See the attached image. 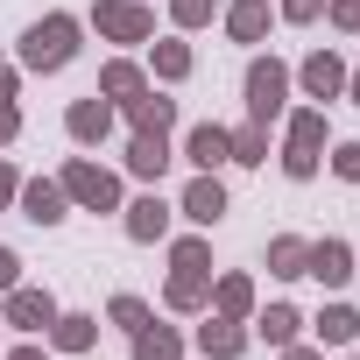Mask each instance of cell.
Masks as SVG:
<instances>
[{
	"label": "cell",
	"mask_w": 360,
	"mask_h": 360,
	"mask_svg": "<svg viewBox=\"0 0 360 360\" xmlns=\"http://www.w3.org/2000/svg\"><path fill=\"white\" fill-rule=\"evenodd\" d=\"M71 57H78V22L71 15H50V22H36L22 36V64L29 71H64Z\"/></svg>",
	"instance_id": "6da1fadb"
},
{
	"label": "cell",
	"mask_w": 360,
	"mask_h": 360,
	"mask_svg": "<svg viewBox=\"0 0 360 360\" xmlns=\"http://www.w3.org/2000/svg\"><path fill=\"white\" fill-rule=\"evenodd\" d=\"M57 184H64V198L85 205V212H120V184H113V169H99V162H85V155L64 162Z\"/></svg>",
	"instance_id": "7a4b0ae2"
},
{
	"label": "cell",
	"mask_w": 360,
	"mask_h": 360,
	"mask_svg": "<svg viewBox=\"0 0 360 360\" xmlns=\"http://www.w3.org/2000/svg\"><path fill=\"white\" fill-rule=\"evenodd\" d=\"M283 99H290V64L255 57V64H248V113H255V127H269V120L283 113Z\"/></svg>",
	"instance_id": "3957f363"
},
{
	"label": "cell",
	"mask_w": 360,
	"mask_h": 360,
	"mask_svg": "<svg viewBox=\"0 0 360 360\" xmlns=\"http://www.w3.org/2000/svg\"><path fill=\"white\" fill-rule=\"evenodd\" d=\"M92 29L113 36V43H148V36H155V15L141 8V0H99V8H92Z\"/></svg>",
	"instance_id": "277c9868"
},
{
	"label": "cell",
	"mask_w": 360,
	"mask_h": 360,
	"mask_svg": "<svg viewBox=\"0 0 360 360\" xmlns=\"http://www.w3.org/2000/svg\"><path fill=\"white\" fill-rule=\"evenodd\" d=\"M325 155V113H297L290 120V141H283V169L290 176H311Z\"/></svg>",
	"instance_id": "5b68a950"
},
{
	"label": "cell",
	"mask_w": 360,
	"mask_h": 360,
	"mask_svg": "<svg viewBox=\"0 0 360 360\" xmlns=\"http://www.w3.org/2000/svg\"><path fill=\"white\" fill-rule=\"evenodd\" d=\"M0 325H22V332H50L57 325V297L50 290H8V318H0Z\"/></svg>",
	"instance_id": "8992f818"
},
{
	"label": "cell",
	"mask_w": 360,
	"mask_h": 360,
	"mask_svg": "<svg viewBox=\"0 0 360 360\" xmlns=\"http://www.w3.org/2000/svg\"><path fill=\"white\" fill-rule=\"evenodd\" d=\"M184 219H191V226H219V219H226V191H219L212 169L184 184Z\"/></svg>",
	"instance_id": "52a82bcc"
},
{
	"label": "cell",
	"mask_w": 360,
	"mask_h": 360,
	"mask_svg": "<svg viewBox=\"0 0 360 360\" xmlns=\"http://www.w3.org/2000/svg\"><path fill=\"white\" fill-rule=\"evenodd\" d=\"M304 276H318L325 290H339V283L353 276V248H346V240H311V262H304Z\"/></svg>",
	"instance_id": "ba28073f"
},
{
	"label": "cell",
	"mask_w": 360,
	"mask_h": 360,
	"mask_svg": "<svg viewBox=\"0 0 360 360\" xmlns=\"http://www.w3.org/2000/svg\"><path fill=\"white\" fill-rule=\"evenodd\" d=\"M198 346H205V360H233V353H248V325L212 311V318L198 325Z\"/></svg>",
	"instance_id": "9c48e42d"
},
{
	"label": "cell",
	"mask_w": 360,
	"mask_h": 360,
	"mask_svg": "<svg viewBox=\"0 0 360 360\" xmlns=\"http://www.w3.org/2000/svg\"><path fill=\"white\" fill-rule=\"evenodd\" d=\"M15 198H22V212H29L36 226H57V219H64V205H71V198H64V184H50V176H36V184H22Z\"/></svg>",
	"instance_id": "30bf717a"
},
{
	"label": "cell",
	"mask_w": 360,
	"mask_h": 360,
	"mask_svg": "<svg viewBox=\"0 0 360 360\" xmlns=\"http://www.w3.org/2000/svg\"><path fill=\"white\" fill-rule=\"evenodd\" d=\"M184 155H191L198 169H219V162H233V134H226L219 120H205V127H191V141H184Z\"/></svg>",
	"instance_id": "8fae6325"
},
{
	"label": "cell",
	"mask_w": 360,
	"mask_h": 360,
	"mask_svg": "<svg viewBox=\"0 0 360 360\" xmlns=\"http://www.w3.org/2000/svg\"><path fill=\"white\" fill-rule=\"evenodd\" d=\"M162 304H169V311H198V304H212V269H176L169 290H162Z\"/></svg>",
	"instance_id": "7c38bea8"
},
{
	"label": "cell",
	"mask_w": 360,
	"mask_h": 360,
	"mask_svg": "<svg viewBox=\"0 0 360 360\" xmlns=\"http://www.w3.org/2000/svg\"><path fill=\"white\" fill-rule=\"evenodd\" d=\"M297 78H304V92H311V99H332V92H346V64H339L332 50L304 57V71H297Z\"/></svg>",
	"instance_id": "4fadbf2b"
},
{
	"label": "cell",
	"mask_w": 360,
	"mask_h": 360,
	"mask_svg": "<svg viewBox=\"0 0 360 360\" xmlns=\"http://www.w3.org/2000/svg\"><path fill=\"white\" fill-rule=\"evenodd\" d=\"M120 106H127L134 134H169V120H176V99H155V92H134V99H120Z\"/></svg>",
	"instance_id": "5bb4252c"
},
{
	"label": "cell",
	"mask_w": 360,
	"mask_h": 360,
	"mask_svg": "<svg viewBox=\"0 0 360 360\" xmlns=\"http://www.w3.org/2000/svg\"><path fill=\"white\" fill-rule=\"evenodd\" d=\"M64 127H71V141H106V134H113V106H106V99H78V106L64 113Z\"/></svg>",
	"instance_id": "9a60e30c"
},
{
	"label": "cell",
	"mask_w": 360,
	"mask_h": 360,
	"mask_svg": "<svg viewBox=\"0 0 360 360\" xmlns=\"http://www.w3.org/2000/svg\"><path fill=\"white\" fill-rule=\"evenodd\" d=\"M43 339H50L57 353H85V346L99 339V318H85V311H57V325H50Z\"/></svg>",
	"instance_id": "2e32d148"
},
{
	"label": "cell",
	"mask_w": 360,
	"mask_h": 360,
	"mask_svg": "<svg viewBox=\"0 0 360 360\" xmlns=\"http://www.w3.org/2000/svg\"><path fill=\"white\" fill-rule=\"evenodd\" d=\"M162 233H169V205H162L155 191L134 198V205H127V240H162Z\"/></svg>",
	"instance_id": "e0dca14e"
},
{
	"label": "cell",
	"mask_w": 360,
	"mask_h": 360,
	"mask_svg": "<svg viewBox=\"0 0 360 360\" xmlns=\"http://www.w3.org/2000/svg\"><path fill=\"white\" fill-rule=\"evenodd\" d=\"M127 169L155 184V176L169 169V141H162V134H134V141H127Z\"/></svg>",
	"instance_id": "ac0fdd59"
},
{
	"label": "cell",
	"mask_w": 360,
	"mask_h": 360,
	"mask_svg": "<svg viewBox=\"0 0 360 360\" xmlns=\"http://www.w3.org/2000/svg\"><path fill=\"white\" fill-rule=\"evenodd\" d=\"M134 360H184V339H176L169 325H155V318H148V325L134 332Z\"/></svg>",
	"instance_id": "d6986e66"
},
{
	"label": "cell",
	"mask_w": 360,
	"mask_h": 360,
	"mask_svg": "<svg viewBox=\"0 0 360 360\" xmlns=\"http://www.w3.org/2000/svg\"><path fill=\"white\" fill-rule=\"evenodd\" d=\"M212 311H219V318H248V311H255V283H248V276H219V283H212Z\"/></svg>",
	"instance_id": "ffe728a7"
},
{
	"label": "cell",
	"mask_w": 360,
	"mask_h": 360,
	"mask_svg": "<svg viewBox=\"0 0 360 360\" xmlns=\"http://www.w3.org/2000/svg\"><path fill=\"white\" fill-rule=\"evenodd\" d=\"M226 36H233V43H262V36H269V8H262V0L226 8Z\"/></svg>",
	"instance_id": "44dd1931"
},
{
	"label": "cell",
	"mask_w": 360,
	"mask_h": 360,
	"mask_svg": "<svg viewBox=\"0 0 360 360\" xmlns=\"http://www.w3.org/2000/svg\"><path fill=\"white\" fill-rule=\"evenodd\" d=\"M304 262H311V240H297V233L269 240V276H304Z\"/></svg>",
	"instance_id": "7402d4cb"
},
{
	"label": "cell",
	"mask_w": 360,
	"mask_h": 360,
	"mask_svg": "<svg viewBox=\"0 0 360 360\" xmlns=\"http://www.w3.org/2000/svg\"><path fill=\"white\" fill-rule=\"evenodd\" d=\"M297 325H304V318H297L290 304H269V311L255 318V332H262L269 346H297Z\"/></svg>",
	"instance_id": "603a6c76"
},
{
	"label": "cell",
	"mask_w": 360,
	"mask_h": 360,
	"mask_svg": "<svg viewBox=\"0 0 360 360\" xmlns=\"http://www.w3.org/2000/svg\"><path fill=\"white\" fill-rule=\"evenodd\" d=\"M318 339H325V346H353V339H360V311H346V304H332V311L318 318Z\"/></svg>",
	"instance_id": "cb8c5ba5"
},
{
	"label": "cell",
	"mask_w": 360,
	"mask_h": 360,
	"mask_svg": "<svg viewBox=\"0 0 360 360\" xmlns=\"http://www.w3.org/2000/svg\"><path fill=\"white\" fill-rule=\"evenodd\" d=\"M99 92H106V99H134V92H148V85H141L134 64H106V71H99Z\"/></svg>",
	"instance_id": "d4e9b609"
},
{
	"label": "cell",
	"mask_w": 360,
	"mask_h": 360,
	"mask_svg": "<svg viewBox=\"0 0 360 360\" xmlns=\"http://www.w3.org/2000/svg\"><path fill=\"white\" fill-rule=\"evenodd\" d=\"M233 162H269V127H233Z\"/></svg>",
	"instance_id": "484cf974"
},
{
	"label": "cell",
	"mask_w": 360,
	"mask_h": 360,
	"mask_svg": "<svg viewBox=\"0 0 360 360\" xmlns=\"http://www.w3.org/2000/svg\"><path fill=\"white\" fill-rule=\"evenodd\" d=\"M191 71V50L184 43H155V78H184Z\"/></svg>",
	"instance_id": "4316f807"
},
{
	"label": "cell",
	"mask_w": 360,
	"mask_h": 360,
	"mask_svg": "<svg viewBox=\"0 0 360 360\" xmlns=\"http://www.w3.org/2000/svg\"><path fill=\"white\" fill-rule=\"evenodd\" d=\"M169 22L176 29H205L212 22V0H169Z\"/></svg>",
	"instance_id": "83f0119b"
},
{
	"label": "cell",
	"mask_w": 360,
	"mask_h": 360,
	"mask_svg": "<svg viewBox=\"0 0 360 360\" xmlns=\"http://www.w3.org/2000/svg\"><path fill=\"white\" fill-rule=\"evenodd\" d=\"M169 262H176V269H205V262H212V248L191 233V240H176V248H169Z\"/></svg>",
	"instance_id": "f1b7e54d"
},
{
	"label": "cell",
	"mask_w": 360,
	"mask_h": 360,
	"mask_svg": "<svg viewBox=\"0 0 360 360\" xmlns=\"http://www.w3.org/2000/svg\"><path fill=\"white\" fill-rule=\"evenodd\" d=\"M113 325L141 332V325H148V304H141V297H113Z\"/></svg>",
	"instance_id": "f546056e"
},
{
	"label": "cell",
	"mask_w": 360,
	"mask_h": 360,
	"mask_svg": "<svg viewBox=\"0 0 360 360\" xmlns=\"http://www.w3.org/2000/svg\"><path fill=\"white\" fill-rule=\"evenodd\" d=\"M332 169L346 176V184H360V141H339L332 148Z\"/></svg>",
	"instance_id": "4dcf8cb0"
},
{
	"label": "cell",
	"mask_w": 360,
	"mask_h": 360,
	"mask_svg": "<svg viewBox=\"0 0 360 360\" xmlns=\"http://www.w3.org/2000/svg\"><path fill=\"white\" fill-rule=\"evenodd\" d=\"M325 0H283V22H318Z\"/></svg>",
	"instance_id": "1f68e13d"
},
{
	"label": "cell",
	"mask_w": 360,
	"mask_h": 360,
	"mask_svg": "<svg viewBox=\"0 0 360 360\" xmlns=\"http://www.w3.org/2000/svg\"><path fill=\"white\" fill-rule=\"evenodd\" d=\"M22 283V262H15V248H0V290H15Z\"/></svg>",
	"instance_id": "d6a6232c"
},
{
	"label": "cell",
	"mask_w": 360,
	"mask_h": 360,
	"mask_svg": "<svg viewBox=\"0 0 360 360\" xmlns=\"http://www.w3.org/2000/svg\"><path fill=\"white\" fill-rule=\"evenodd\" d=\"M332 22L339 29H360V0H332Z\"/></svg>",
	"instance_id": "836d02e7"
},
{
	"label": "cell",
	"mask_w": 360,
	"mask_h": 360,
	"mask_svg": "<svg viewBox=\"0 0 360 360\" xmlns=\"http://www.w3.org/2000/svg\"><path fill=\"white\" fill-rule=\"evenodd\" d=\"M15 191H22V176H15L8 162H0V205H15Z\"/></svg>",
	"instance_id": "e575fe53"
},
{
	"label": "cell",
	"mask_w": 360,
	"mask_h": 360,
	"mask_svg": "<svg viewBox=\"0 0 360 360\" xmlns=\"http://www.w3.org/2000/svg\"><path fill=\"white\" fill-rule=\"evenodd\" d=\"M15 134H22V120H15V106H0V148H8Z\"/></svg>",
	"instance_id": "d590c367"
},
{
	"label": "cell",
	"mask_w": 360,
	"mask_h": 360,
	"mask_svg": "<svg viewBox=\"0 0 360 360\" xmlns=\"http://www.w3.org/2000/svg\"><path fill=\"white\" fill-rule=\"evenodd\" d=\"M0 106H15V71L0 64Z\"/></svg>",
	"instance_id": "8d00e7d4"
},
{
	"label": "cell",
	"mask_w": 360,
	"mask_h": 360,
	"mask_svg": "<svg viewBox=\"0 0 360 360\" xmlns=\"http://www.w3.org/2000/svg\"><path fill=\"white\" fill-rule=\"evenodd\" d=\"M8 360H50V353H43V346H15Z\"/></svg>",
	"instance_id": "74e56055"
},
{
	"label": "cell",
	"mask_w": 360,
	"mask_h": 360,
	"mask_svg": "<svg viewBox=\"0 0 360 360\" xmlns=\"http://www.w3.org/2000/svg\"><path fill=\"white\" fill-rule=\"evenodd\" d=\"M283 360H325V353H311V346H283Z\"/></svg>",
	"instance_id": "f35d334b"
},
{
	"label": "cell",
	"mask_w": 360,
	"mask_h": 360,
	"mask_svg": "<svg viewBox=\"0 0 360 360\" xmlns=\"http://www.w3.org/2000/svg\"><path fill=\"white\" fill-rule=\"evenodd\" d=\"M346 92H353V99H360V71H346Z\"/></svg>",
	"instance_id": "ab89813d"
},
{
	"label": "cell",
	"mask_w": 360,
	"mask_h": 360,
	"mask_svg": "<svg viewBox=\"0 0 360 360\" xmlns=\"http://www.w3.org/2000/svg\"><path fill=\"white\" fill-rule=\"evenodd\" d=\"M353 360H360V353H353Z\"/></svg>",
	"instance_id": "60d3db41"
}]
</instances>
